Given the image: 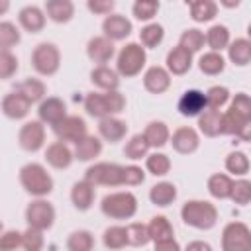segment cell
I'll use <instances>...</instances> for the list:
<instances>
[{
  "label": "cell",
  "instance_id": "681fc988",
  "mask_svg": "<svg viewBox=\"0 0 251 251\" xmlns=\"http://www.w3.org/2000/svg\"><path fill=\"white\" fill-rule=\"evenodd\" d=\"M229 198H231L235 204H241V206L249 204V200H251V182H249V180H245V178L235 180V182L231 184Z\"/></svg>",
  "mask_w": 251,
  "mask_h": 251
},
{
  "label": "cell",
  "instance_id": "6da1fadb",
  "mask_svg": "<svg viewBox=\"0 0 251 251\" xmlns=\"http://www.w3.org/2000/svg\"><path fill=\"white\" fill-rule=\"evenodd\" d=\"M180 218L190 227L212 229L218 222V210L208 200H188L180 208Z\"/></svg>",
  "mask_w": 251,
  "mask_h": 251
},
{
  "label": "cell",
  "instance_id": "4316f807",
  "mask_svg": "<svg viewBox=\"0 0 251 251\" xmlns=\"http://www.w3.org/2000/svg\"><path fill=\"white\" fill-rule=\"evenodd\" d=\"M45 84L39 80V78H25V80H22V82H18L16 86H14V92H18V94H22L29 104H33V102H39V100H43L45 98Z\"/></svg>",
  "mask_w": 251,
  "mask_h": 251
},
{
  "label": "cell",
  "instance_id": "ee69618b",
  "mask_svg": "<svg viewBox=\"0 0 251 251\" xmlns=\"http://www.w3.org/2000/svg\"><path fill=\"white\" fill-rule=\"evenodd\" d=\"M145 167H147V171L151 175L163 176V175H167L171 171V159L165 153H151L145 159Z\"/></svg>",
  "mask_w": 251,
  "mask_h": 251
},
{
  "label": "cell",
  "instance_id": "7402d4cb",
  "mask_svg": "<svg viewBox=\"0 0 251 251\" xmlns=\"http://www.w3.org/2000/svg\"><path fill=\"white\" fill-rule=\"evenodd\" d=\"M18 20H20V25L29 31V33H37L43 29L45 25V12L37 6H25L20 10L18 14Z\"/></svg>",
  "mask_w": 251,
  "mask_h": 251
},
{
  "label": "cell",
  "instance_id": "4fadbf2b",
  "mask_svg": "<svg viewBox=\"0 0 251 251\" xmlns=\"http://www.w3.org/2000/svg\"><path fill=\"white\" fill-rule=\"evenodd\" d=\"M102 31H104V37H108L112 43L114 41H122L131 33V22L126 16L110 14L102 22Z\"/></svg>",
  "mask_w": 251,
  "mask_h": 251
},
{
  "label": "cell",
  "instance_id": "e575fe53",
  "mask_svg": "<svg viewBox=\"0 0 251 251\" xmlns=\"http://www.w3.org/2000/svg\"><path fill=\"white\" fill-rule=\"evenodd\" d=\"M198 67H200V71H202L204 75L214 76V75H220V73L224 71V67H226V59L222 57V53L208 51V53H204V55L200 57Z\"/></svg>",
  "mask_w": 251,
  "mask_h": 251
},
{
  "label": "cell",
  "instance_id": "f1b7e54d",
  "mask_svg": "<svg viewBox=\"0 0 251 251\" xmlns=\"http://www.w3.org/2000/svg\"><path fill=\"white\" fill-rule=\"evenodd\" d=\"M175 198H176V186H175L173 182H167V180L157 182V184L151 186V190H149V200H151L155 206H161V208L173 204Z\"/></svg>",
  "mask_w": 251,
  "mask_h": 251
},
{
  "label": "cell",
  "instance_id": "11a10c76",
  "mask_svg": "<svg viewBox=\"0 0 251 251\" xmlns=\"http://www.w3.org/2000/svg\"><path fill=\"white\" fill-rule=\"evenodd\" d=\"M22 245V233L16 229H8L0 235V251H14Z\"/></svg>",
  "mask_w": 251,
  "mask_h": 251
},
{
  "label": "cell",
  "instance_id": "e0dca14e",
  "mask_svg": "<svg viewBox=\"0 0 251 251\" xmlns=\"http://www.w3.org/2000/svg\"><path fill=\"white\" fill-rule=\"evenodd\" d=\"M206 110V98L200 90H186L178 100V112L186 118L200 116Z\"/></svg>",
  "mask_w": 251,
  "mask_h": 251
},
{
  "label": "cell",
  "instance_id": "db71d44e",
  "mask_svg": "<svg viewBox=\"0 0 251 251\" xmlns=\"http://www.w3.org/2000/svg\"><path fill=\"white\" fill-rule=\"evenodd\" d=\"M104 100H106V108H108V116L120 114L126 108V96L120 90H110V92H102Z\"/></svg>",
  "mask_w": 251,
  "mask_h": 251
},
{
  "label": "cell",
  "instance_id": "30bf717a",
  "mask_svg": "<svg viewBox=\"0 0 251 251\" xmlns=\"http://www.w3.org/2000/svg\"><path fill=\"white\" fill-rule=\"evenodd\" d=\"M53 131L59 137V141L76 143L86 135V122L80 116H67L57 126H53Z\"/></svg>",
  "mask_w": 251,
  "mask_h": 251
},
{
  "label": "cell",
  "instance_id": "7a4b0ae2",
  "mask_svg": "<svg viewBox=\"0 0 251 251\" xmlns=\"http://www.w3.org/2000/svg\"><path fill=\"white\" fill-rule=\"evenodd\" d=\"M20 182L31 196L43 198L53 190V178L39 163H27L20 169Z\"/></svg>",
  "mask_w": 251,
  "mask_h": 251
},
{
  "label": "cell",
  "instance_id": "8d00e7d4",
  "mask_svg": "<svg viewBox=\"0 0 251 251\" xmlns=\"http://www.w3.org/2000/svg\"><path fill=\"white\" fill-rule=\"evenodd\" d=\"M92 247H94V237L86 229H76L67 239L69 251H92Z\"/></svg>",
  "mask_w": 251,
  "mask_h": 251
},
{
  "label": "cell",
  "instance_id": "f5cc1de1",
  "mask_svg": "<svg viewBox=\"0 0 251 251\" xmlns=\"http://www.w3.org/2000/svg\"><path fill=\"white\" fill-rule=\"evenodd\" d=\"M231 112H235L237 116H241L243 120H251V98L249 94L245 92H237L231 100V106H229Z\"/></svg>",
  "mask_w": 251,
  "mask_h": 251
},
{
  "label": "cell",
  "instance_id": "52a82bcc",
  "mask_svg": "<svg viewBox=\"0 0 251 251\" xmlns=\"http://www.w3.org/2000/svg\"><path fill=\"white\" fill-rule=\"evenodd\" d=\"M224 251H251V231L243 222H229L222 231Z\"/></svg>",
  "mask_w": 251,
  "mask_h": 251
},
{
  "label": "cell",
  "instance_id": "f6af8a7d",
  "mask_svg": "<svg viewBox=\"0 0 251 251\" xmlns=\"http://www.w3.org/2000/svg\"><path fill=\"white\" fill-rule=\"evenodd\" d=\"M20 43V31L12 22H0V51H10Z\"/></svg>",
  "mask_w": 251,
  "mask_h": 251
},
{
  "label": "cell",
  "instance_id": "74e56055",
  "mask_svg": "<svg viewBox=\"0 0 251 251\" xmlns=\"http://www.w3.org/2000/svg\"><path fill=\"white\" fill-rule=\"evenodd\" d=\"M204 43H206L204 33H202L200 29H196V27L184 29L182 35H180V39H178V45H180L182 49H186L188 53H196V51H200V49L204 47Z\"/></svg>",
  "mask_w": 251,
  "mask_h": 251
},
{
  "label": "cell",
  "instance_id": "1f68e13d",
  "mask_svg": "<svg viewBox=\"0 0 251 251\" xmlns=\"http://www.w3.org/2000/svg\"><path fill=\"white\" fill-rule=\"evenodd\" d=\"M204 39H206V43H208V47L212 51L220 53L222 49H226L229 45V29L226 25H222V24H216L206 31Z\"/></svg>",
  "mask_w": 251,
  "mask_h": 251
},
{
  "label": "cell",
  "instance_id": "d590c367",
  "mask_svg": "<svg viewBox=\"0 0 251 251\" xmlns=\"http://www.w3.org/2000/svg\"><path fill=\"white\" fill-rule=\"evenodd\" d=\"M218 12V4L212 0H196L190 2V18L194 22H210Z\"/></svg>",
  "mask_w": 251,
  "mask_h": 251
},
{
  "label": "cell",
  "instance_id": "6f0895ef",
  "mask_svg": "<svg viewBox=\"0 0 251 251\" xmlns=\"http://www.w3.org/2000/svg\"><path fill=\"white\" fill-rule=\"evenodd\" d=\"M88 10L100 16H110L114 10V2L112 0H88Z\"/></svg>",
  "mask_w": 251,
  "mask_h": 251
},
{
  "label": "cell",
  "instance_id": "7c38bea8",
  "mask_svg": "<svg viewBox=\"0 0 251 251\" xmlns=\"http://www.w3.org/2000/svg\"><path fill=\"white\" fill-rule=\"evenodd\" d=\"M37 114H39V122L41 124H49V126H57L63 118H67V106L61 98L57 96H49V98H43L39 108H37Z\"/></svg>",
  "mask_w": 251,
  "mask_h": 251
},
{
  "label": "cell",
  "instance_id": "44dd1931",
  "mask_svg": "<svg viewBox=\"0 0 251 251\" xmlns=\"http://www.w3.org/2000/svg\"><path fill=\"white\" fill-rule=\"evenodd\" d=\"M73 159H75L73 151H71V149L67 147V143H63V141H55V143H51V145L45 149V161H47L53 169H67V167H71Z\"/></svg>",
  "mask_w": 251,
  "mask_h": 251
},
{
  "label": "cell",
  "instance_id": "91938a15",
  "mask_svg": "<svg viewBox=\"0 0 251 251\" xmlns=\"http://www.w3.org/2000/svg\"><path fill=\"white\" fill-rule=\"evenodd\" d=\"M184 251H212V247H210V243L196 239V241H190V243L186 245V249H184Z\"/></svg>",
  "mask_w": 251,
  "mask_h": 251
},
{
  "label": "cell",
  "instance_id": "ffe728a7",
  "mask_svg": "<svg viewBox=\"0 0 251 251\" xmlns=\"http://www.w3.org/2000/svg\"><path fill=\"white\" fill-rule=\"evenodd\" d=\"M98 133H100L106 141L116 143V141H120V139L126 137V133H127V124H126L124 120L114 118V116H106V118H102V120L98 122Z\"/></svg>",
  "mask_w": 251,
  "mask_h": 251
},
{
  "label": "cell",
  "instance_id": "c3c4849f",
  "mask_svg": "<svg viewBox=\"0 0 251 251\" xmlns=\"http://www.w3.org/2000/svg\"><path fill=\"white\" fill-rule=\"evenodd\" d=\"M157 12H159V2L157 0H137L133 4V16L139 22H149Z\"/></svg>",
  "mask_w": 251,
  "mask_h": 251
},
{
  "label": "cell",
  "instance_id": "ab89813d",
  "mask_svg": "<svg viewBox=\"0 0 251 251\" xmlns=\"http://www.w3.org/2000/svg\"><path fill=\"white\" fill-rule=\"evenodd\" d=\"M84 110L92 116V118H106L108 116V108H106V100L102 92H88L84 98Z\"/></svg>",
  "mask_w": 251,
  "mask_h": 251
},
{
  "label": "cell",
  "instance_id": "5b68a950",
  "mask_svg": "<svg viewBox=\"0 0 251 251\" xmlns=\"http://www.w3.org/2000/svg\"><path fill=\"white\" fill-rule=\"evenodd\" d=\"M145 61H147V55H145V49L139 45V43H127L120 49L118 53V61H116V67H118V75L129 78V76H135L141 73V69L145 67Z\"/></svg>",
  "mask_w": 251,
  "mask_h": 251
},
{
  "label": "cell",
  "instance_id": "94428289",
  "mask_svg": "<svg viewBox=\"0 0 251 251\" xmlns=\"http://www.w3.org/2000/svg\"><path fill=\"white\" fill-rule=\"evenodd\" d=\"M8 8H10V2H8V0H0V16H2V14H6V12H8Z\"/></svg>",
  "mask_w": 251,
  "mask_h": 251
},
{
  "label": "cell",
  "instance_id": "f907efd6",
  "mask_svg": "<svg viewBox=\"0 0 251 251\" xmlns=\"http://www.w3.org/2000/svg\"><path fill=\"white\" fill-rule=\"evenodd\" d=\"M43 231L39 229H33V227H27L24 233H22V247L25 251H41L43 249Z\"/></svg>",
  "mask_w": 251,
  "mask_h": 251
},
{
  "label": "cell",
  "instance_id": "9a60e30c",
  "mask_svg": "<svg viewBox=\"0 0 251 251\" xmlns=\"http://www.w3.org/2000/svg\"><path fill=\"white\" fill-rule=\"evenodd\" d=\"M114 53H116L114 43H112L108 37H104V35L92 37V39L88 41V45H86V55L90 57V61L98 63L100 67H102L104 63H108V61L114 57Z\"/></svg>",
  "mask_w": 251,
  "mask_h": 251
},
{
  "label": "cell",
  "instance_id": "4dcf8cb0",
  "mask_svg": "<svg viewBox=\"0 0 251 251\" xmlns=\"http://www.w3.org/2000/svg\"><path fill=\"white\" fill-rule=\"evenodd\" d=\"M227 55H229V61L233 65L245 67L251 61V43L245 37H239L227 45Z\"/></svg>",
  "mask_w": 251,
  "mask_h": 251
},
{
  "label": "cell",
  "instance_id": "816d5d0a",
  "mask_svg": "<svg viewBox=\"0 0 251 251\" xmlns=\"http://www.w3.org/2000/svg\"><path fill=\"white\" fill-rule=\"evenodd\" d=\"M18 71V59L12 51H0V80L12 78Z\"/></svg>",
  "mask_w": 251,
  "mask_h": 251
},
{
  "label": "cell",
  "instance_id": "9c48e42d",
  "mask_svg": "<svg viewBox=\"0 0 251 251\" xmlns=\"http://www.w3.org/2000/svg\"><path fill=\"white\" fill-rule=\"evenodd\" d=\"M18 141H20V147L29 151V153H35L43 147L45 143V127L39 120H31V122H25L18 133Z\"/></svg>",
  "mask_w": 251,
  "mask_h": 251
},
{
  "label": "cell",
  "instance_id": "bcb514c9",
  "mask_svg": "<svg viewBox=\"0 0 251 251\" xmlns=\"http://www.w3.org/2000/svg\"><path fill=\"white\" fill-rule=\"evenodd\" d=\"M126 235H127V245H135V247L147 245L151 241L149 233H147V226L145 224H137V222L126 226Z\"/></svg>",
  "mask_w": 251,
  "mask_h": 251
},
{
  "label": "cell",
  "instance_id": "83f0119b",
  "mask_svg": "<svg viewBox=\"0 0 251 251\" xmlns=\"http://www.w3.org/2000/svg\"><path fill=\"white\" fill-rule=\"evenodd\" d=\"M220 126H222V112H220V110L206 108V110L198 116V129H200L206 137H216V135H220Z\"/></svg>",
  "mask_w": 251,
  "mask_h": 251
},
{
  "label": "cell",
  "instance_id": "836d02e7",
  "mask_svg": "<svg viewBox=\"0 0 251 251\" xmlns=\"http://www.w3.org/2000/svg\"><path fill=\"white\" fill-rule=\"evenodd\" d=\"M147 233L151 241H161V239H171L173 237V226L165 216H155L151 218L149 226H147Z\"/></svg>",
  "mask_w": 251,
  "mask_h": 251
},
{
  "label": "cell",
  "instance_id": "d6a6232c",
  "mask_svg": "<svg viewBox=\"0 0 251 251\" xmlns=\"http://www.w3.org/2000/svg\"><path fill=\"white\" fill-rule=\"evenodd\" d=\"M231 184L233 180L224 175V173H216L208 178V192L214 196V198H220V200H226L229 198V192H231Z\"/></svg>",
  "mask_w": 251,
  "mask_h": 251
},
{
  "label": "cell",
  "instance_id": "d4e9b609",
  "mask_svg": "<svg viewBox=\"0 0 251 251\" xmlns=\"http://www.w3.org/2000/svg\"><path fill=\"white\" fill-rule=\"evenodd\" d=\"M102 153V141L94 135H84L80 141L75 143V159L78 161H92L94 157H98Z\"/></svg>",
  "mask_w": 251,
  "mask_h": 251
},
{
  "label": "cell",
  "instance_id": "ac0fdd59",
  "mask_svg": "<svg viewBox=\"0 0 251 251\" xmlns=\"http://www.w3.org/2000/svg\"><path fill=\"white\" fill-rule=\"evenodd\" d=\"M31 104L18 92H10L2 98V112L4 116H8L10 120H22L29 114Z\"/></svg>",
  "mask_w": 251,
  "mask_h": 251
},
{
  "label": "cell",
  "instance_id": "9f6ffc18",
  "mask_svg": "<svg viewBox=\"0 0 251 251\" xmlns=\"http://www.w3.org/2000/svg\"><path fill=\"white\" fill-rule=\"evenodd\" d=\"M124 178H126V184L127 186H135V184H141L145 180V173L137 165H127L126 167V173H124Z\"/></svg>",
  "mask_w": 251,
  "mask_h": 251
},
{
  "label": "cell",
  "instance_id": "f35d334b",
  "mask_svg": "<svg viewBox=\"0 0 251 251\" xmlns=\"http://www.w3.org/2000/svg\"><path fill=\"white\" fill-rule=\"evenodd\" d=\"M102 241L108 249H122L127 245V235H126V227L124 226H110L104 229Z\"/></svg>",
  "mask_w": 251,
  "mask_h": 251
},
{
  "label": "cell",
  "instance_id": "2e32d148",
  "mask_svg": "<svg viewBox=\"0 0 251 251\" xmlns=\"http://www.w3.org/2000/svg\"><path fill=\"white\" fill-rule=\"evenodd\" d=\"M143 86L153 94H161L171 86V75L165 67H149L143 75Z\"/></svg>",
  "mask_w": 251,
  "mask_h": 251
},
{
  "label": "cell",
  "instance_id": "8fae6325",
  "mask_svg": "<svg viewBox=\"0 0 251 251\" xmlns=\"http://www.w3.org/2000/svg\"><path fill=\"white\" fill-rule=\"evenodd\" d=\"M220 133L235 135V137H239L241 141H249V137H251V120H243V118L237 116L235 112L227 110V112L222 114Z\"/></svg>",
  "mask_w": 251,
  "mask_h": 251
},
{
  "label": "cell",
  "instance_id": "7dc6e473",
  "mask_svg": "<svg viewBox=\"0 0 251 251\" xmlns=\"http://www.w3.org/2000/svg\"><path fill=\"white\" fill-rule=\"evenodd\" d=\"M204 98H206V108L220 110L229 100V90L226 86H212L204 92Z\"/></svg>",
  "mask_w": 251,
  "mask_h": 251
},
{
  "label": "cell",
  "instance_id": "cb8c5ba5",
  "mask_svg": "<svg viewBox=\"0 0 251 251\" xmlns=\"http://www.w3.org/2000/svg\"><path fill=\"white\" fill-rule=\"evenodd\" d=\"M90 80H92V84H94V86L102 88L104 92L118 90V86H120L118 73H116V71H112V69H110V67H106V65L92 69V73H90Z\"/></svg>",
  "mask_w": 251,
  "mask_h": 251
},
{
  "label": "cell",
  "instance_id": "7bdbcfd3",
  "mask_svg": "<svg viewBox=\"0 0 251 251\" xmlns=\"http://www.w3.org/2000/svg\"><path fill=\"white\" fill-rule=\"evenodd\" d=\"M226 169L231 173V175H237V176H243L249 173V157L243 153V151H233L226 157Z\"/></svg>",
  "mask_w": 251,
  "mask_h": 251
},
{
  "label": "cell",
  "instance_id": "ba28073f",
  "mask_svg": "<svg viewBox=\"0 0 251 251\" xmlns=\"http://www.w3.org/2000/svg\"><path fill=\"white\" fill-rule=\"evenodd\" d=\"M25 222H27V227H33V229H39V231L49 229L55 222L53 204L43 200V198H37V200L29 202L27 208H25Z\"/></svg>",
  "mask_w": 251,
  "mask_h": 251
},
{
  "label": "cell",
  "instance_id": "60d3db41",
  "mask_svg": "<svg viewBox=\"0 0 251 251\" xmlns=\"http://www.w3.org/2000/svg\"><path fill=\"white\" fill-rule=\"evenodd\" d=\"M147 151H149V145H147V141H145L143 133H135V135H131V137H129V141H127V143H126V147H124L126 157H127V159H131V161H137V159L145 157V155H147Z\"/></svg>",
  "mask_w": 251,
  "mask_h": 251
},
{
  "label": "cell",
  "instance_id": "d6986e66",
  "mask_svg": "<svg viewBox=\"0 0 251 251\" xmlns=\"http://www.w3.org/2000/svg\"><path fill=\"white\" fill-rule=\"evenodd\" d=\"M192 67V53H188L186 49H182L180 45L173 47L167 53V73L171 75H184L188 73Z\"/></svg>",
  "mask_w": 251,
  "mask_h": 251
},
{
  "label": "cell",
  "instance_id": "484cf974",
  "mask_svg": "<svg viewBox=\"0 0 251 251\" xmlns=\"http://www.w3.org/2000/svg\"><path fill=\"white\" fill-rule=\"evenodd\" d=\"M45 14L49 16V20H53L57 24H65L73 18L75 4L71 0H47L45 2Z\"/></svg>",
  "mask_w": 251,
  "mask_h": 251
},
{
  "label": "cell",
  "instance_id": "8992f818",
  "mask_svg": "<svg viewBox=\"0 0 251 251\" xmlns=\"http://www.w3.org/2000/svg\"><path fill=\"white\" fill-rule=\"evenodd\" d=\"M31 65L43 76L55 75L59 71V67H61V53H59L57 45H53V43H39L33 49V53H31Z\"/></svg>",
  "mask_w": 251,
  "mask_h": 251
},
{
  "label": "cell",
  "instance_id": "277c9868",
  "mask_svg": "<svg viewBox=\"0 0 251 251\" xmlns=\"http://www.w3.org/2000/svg\"><path fill=\"white\" fill-rule=\"evenodd\" d=\"M126 167L116 165V163H94L92 167L86 169L84 180L90 182L92 186H120L126 184L124 178Z\"/></svg>",
  "mask_w": 251,
  "mask_h": 251
},
{
  "label": "cell",
  "instance_id": "3957f363",
  "mask_svg": "<svg viewBox=\"0 0 251 251\" xmlns=\"http://www.w3.org/2000/svg\"><path fill=\"white\" fill-rule=\"evenodd\" d=\"M100 210L112 220H129L137 212V198L131 192H112L102 198Z\"/></svg>",
  "mask_w": 251,
  "mask_h": 251
},
{
  "label": "cell",
  "instance_id": "b9f144b4",
  "mask_svg": "<svg viewBox=\"0 0 251 251\" xmlns=\"http://www.w3.org/2000/svg\"><path fill=\"white\" fill-rule=\"evenodd\" d=\"M165 37V29L161 24H147L141 31H139V39L143 47H157Z\"/></svg>",
  "mask_w": 251,
  "mask_h": 251
},
{
  "label": "cell",
  "instance_id": "5bb4252c",
  "mask_svg": "<svg viewBox=\"0 0 251 251\" xmlns=\"http://www.w3.org/2000/svg\"><path fill=\"white\" fill-rule=\"evenodd\" d=\"M171 145L176 153H182V155H188V153H194L200 145V137L196 133L194 127H178L173 135H171Z\"/></svg>",
  "mask_w": 251,
  "mask_h": 251
},
{
  "label": "cell",
  "instance_id": "f546056e",
  "mask_svg": "<svg viewBox=\"0 0 251 251\" xmlns=\"http://www.w3.org/2000/svg\"><path fill=\"white\" fill-rule=\"evenodd\" d=\"M143 137L149 147H163L169 141L171 133H169V127L165 122H149L143 131Z\"/></svg>",
  "mask_w": 251,
  "mask_h": 251
},
{
  "label": "cell",
  "instance_id": "680465c9",
  "mask_svg": "<svg viewBox=\"0 0 251 251\" xmlns=\"http://www.w3.org/2000/svg\"><path fill=\"white\" fill-rule=\"evenodd\" d=\"M153 251H180V245L173 237L171 239H161V241H155Z\"/></svg>",
  "mask_w": 251,
  "mask_h": 251
},
{
  "label": "cell",
  "instance_id": "603a6c76",
  "mask_svg": "<svg viewBox=\"0 0 251 251\" xmlns=\"http://www.w3.org/2000/svg\"><path fill=\"white\" fill-rule=\"evenodd\" d=\"M94 194H96L94 186L82 178V180H78V182H75V184H73L71 200H73V204H75V208H76V210L86 212V210L92 206V202H94Z\"/></svg>",
  "mask_w": 251,
  "mask_h": 251
}]
</instances>
